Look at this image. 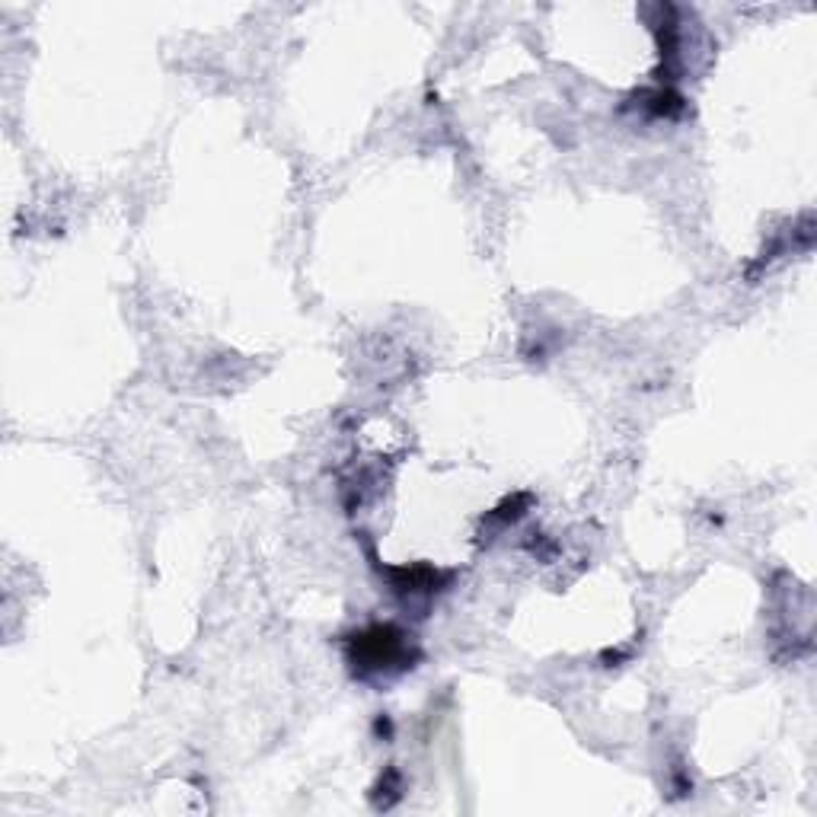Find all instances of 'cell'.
<instances>
[{"label":"cell","mask_w":817,"mask_h":817,"mask_svg":"<svg viewBox=\"0 0 817 817\" xmlns=\"http://www.w3.org/2000/svg\"><path fill=\"white\" fill-rule=\"evenodd\" d=\"M358 649H365L358 658L362 667H387L403 658V636L390 626H380L358 639Z\"/></svg>","instance_id":"1"}]
</instances>
